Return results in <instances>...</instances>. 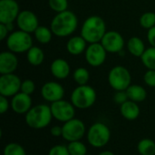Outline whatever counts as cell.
Listing matches in <instances>:
<instances>
[{
  "label": "cell",
  "mask_w": 155,
  "mask_h": 155,
  "mask_svg": "<svg viewBox=\"0 0 155 155\" xmlns=\"http://www.w3.org/2000/svg\"><path fill=\"white\" fill-rule=\"evenodd\" d=\"M78 27L77 16L71 10H65L56 13L51 21L50 28L53 34L58 37H66L71 36Z\"/></svg>",
  "instance_id": "1"
},
{
  "label": "cell",
  "mask_w": 155,
  "mask_h": 155,
  "mask_svg": "<svg viewBox=\"0 0 155 155\" xmlns=\"http://www.w3.org/2000/svg\"><path fill=\"white\" fill-rule=\"evenodd\" d=\"M106 31L104 20L97 15L88 16L81 26V36L88 44L101 42Z\"/></svg>",
  "instance_id": "2"
},
{
  "label": "cell",
  "mask_w": 155,
  "mask_h": 155,
  "mask_svg": "<svg viewBox=\"0 0 155 155\" xmlns=\"http://www.w3.org/2000/svg\"><path fill=\"white\" fill-rule=\"evenodd\" d=\"M25 115V121L27 126L35 130L47 127L53 119L51 107L46 104H38L33 106Z\"/></svg>",
  "instance_id": "3"
},
{
  "label": "cell",
  "mask_w": 155,
  "mask_h": 155,
  "mask_svg": "<svg viewBox=\"0 0 155 155\" xmlns=\"http://www.w3.org/2000/svg\"><path fill=\"white\" fill-rule=\"evenodd\" d=\"M96 98V91L92 86L78 85L71 94V102L76 109L86 110L95 103Z\"/></svg>",
  "instance_id": "4"
},
{
  "label": "cell",
  "mask_w": 155,
  "mask_h": 155,
  "mask_svg": "<svg viewBox=\"0 0 155 155\" xmlns=\"http://www.w3.org/2000/svg\"><path fill=\"white\" fill-rule=\"evenodd\" d=\"M5 44L8 50L15 54H21L26 53L34 46V41L30 33L18 29L8 35Z\"/></svg>",
  "instance_id": "5"
},
{
  "label": "cell",
  "mask_w": 155,
  "mask_h": 155,
  "mask_svg": "<svg viewBox=\"0 0 155 155\" xmlns=\"http://www.w3.org/2000/svg\"><path fill=\"white\" fill-rule=\"evenodd\" d=\"M111 139L109 127L103 122L94 123L87 132V141L94 148H102L107 145Z\"/></svg>",
  "instance_id": "6"
},
{
  "label": "cell",
  "mask_w": 155,
  "mask_h": 155,
  "mask_svg": "<svg viewBox=\"0 0 155 155\" xmlns=\"http://www.w3.org/2000/svg\"><path fill=\"white\" fill-rule=\"evenodd\" d=\"M108 82L113 90H126L132 83V76L128 69L118 65L111 69L108 73Z\"/></svg>",
  "instance_id": "7"
},
{
  "label": "cell",
  "mask_w": 155,
  "mask_h": 155,
  "mask_svg": "<svg viewBox=\"0 0 155 155\" xmlns=\"http://www.w3.org/2000/svg\"><path fill=\"white\" fill-rule=\"evenodd\" d=\"M63 127V139L67 142L80 141L85 134L86 128L83 121L74 118L68 122H64Z\"/></svg>",
  "instance_id": "8"
},
{
  "label": "cell",
  "mask_w": 155,
  "mask_h": 155,
  "mask_svg": "<svg viewBox=\"0 0 155 155\" xmlns=\"http://www.w3.org/2000/svg\"><path fill=\"white\" fill-rule=\"evenodd\" d=\"M50 107L53 118H54L58 122H65L74 118L75 107L71 101L60 100L51 103Z\"/></svg>",
  "instance_id": "9"
},
{
  "label": "cell",
  "mask_w": 155,
  "mask_h": 155,
  "mask_svg": "<svg viewBox=\"0 0 155 155\" xmlns=\"http://www.w3.org/2000/svg\"><path fill=\"white\" fill-rule=\"evenodd\" d=\"M22 80L15 73L0 76V95L12 98L21 90Z\"/></svg>",
  "instance_id": "10"
},
{
  "label": "cell",
  "mask_w": 155,
  "mask_h": 155,
  "mask_svg": "<svg viewBox=\"0 0 155 155\" xmlns=\"http://www.w3.org/2000/svg\"><path fill=\"white\" fill-rule=\"evenodd\" d=\"M107 53L108 52L105 50L101 42L92 43L88 44L87 48L84 52V57L88 65H90L91 67L98 68L104 63Z\"/></svg>",
  "instance_id": "11"
},
{
  "label": "cell",
  "mask_w": 155,
  "mask_h": 155,
  "mask_svg": "<svg viewBox=\"0 0 155 155\" xmlns=\"http://www.w3.org/2000/svg\"><path fill=\"white\" fill-rule=\"evenodd\" d=\"M101 44L108 53L115 54L123 52L125 42L124 37L119 32L115 30H109L106 31L101 41Z\"/></svg>",
  "instance_id": "12"
},
{
  "label": "cell",
  "mask_w": 155,
  "mask_h": 155,
  "mask_svg": "<svg viewBox=\"0 0 155 155\" xmlns=\"http://www.w3.org/2000/svg\"><path fill=\"white\" fill-rule=\"evenodd\" d=\"M19 13V5L15 0H0V23H14Z\"/></svg>",
  "instance_id": "13"
},
{
  "label": "cell",
  "mask_w": 155,
  "mask_h": 155,
  "mask_svg": "<svg viewBox=\"0 0 155 155\" xmlns=\"http://www.w3.org/2000/svg\"><path fill=\"white\" fill-rule=\"evenodd\" d=\"M40 93L45 100L53 103L64 99V89L59 82L47 81L42 86Z\"/></svg>",
  "instance_id": "14"
},
{
  "label": "cell",
  "mask_w": 155,
  "mask_h": 155,
  "mask_svg": "<svg viewBox=\"0 0 155 155\" xmlns=\"http://www.w3.org/2000/svg\"><path fill=\"white\" fill-rule=\"evenodd\" d=\"M17 27L27 33H34L35 29L39 26V21L37 16L30 10L20 11L16 20Z\"/></svg>",
  "instance_id": "15"
},
{
  "label": "cell",
  "mask_w": 155,
  "mask_h": 155,
  "mask_svg": "<svg viewBox=\"0 0 155 155\" xmlns=\"http://www.w3.org/2000/svg\"><path fill=\"white\" fill-rule=\"evenodd\" d=\"M32 103L33 101L31 95L25 94L22 91L13 96L10 101L11 109L16 114H26L33 107Z\"/></svg>",
  "instance_id": "16"
},
{
  "label": "cell",
  "mask_w": 155,
  "mask_h": 155,
  "mask_svg": "<svg viewBox=\"0 0 155 155\" xmlns=\"http://www.w3.org/2000/svg\"><path fill=\"white\" fill-rule=\"evenodd\" d=\"M18 67V58L16 54L7 50L0 53V74L15 73Z\"/></svg>",
  "instance_id": "17"
},
{
  "label": "cell",
  "mask_w": 155,
  "mask_h": 155,
  "mask_svg": "<svg viewBox=\"0 0 155 155\" xmlns=\"http://www.w3.org/2000/svg\"><path fill=\"white\" fill-rule=\"evenodd\" d=\"M50 71L52 75L57 79H64L68 78L71 73V68L69 63L64 58H55L50 66Z\"/></svg>",
  "instance_id": "18"
},
{
  "label": "cell",
  "mask_w": 155,
  "mask_h": 155,
  "mask_svg": "<svg viewBox=\"0 0 155 155\" xmlns=\"http://www.w3.org/2000/svg\"><path fill=\"white\" fill-rule=\"evenodd\" d=\"M87 46H88L87 41L81 35L74 36L68 39L66 43V49L70 55L79 56L85 52Z\"/></svg>",
  "instance_id": "19"
},
{
  "label": "cell",
  "mask_w": 155,
  "mask_h": 155,
  "mask_svg": "<svg viewBox=\"0 0 155 155\" xmlns=\"http://www.w3.org/2000/svg\"><path fill=\"white\" fill-rule=\"evenodd\" d=\"M140 107L137 102L128 100L120 105V113L127 121H134L140 115Z\"/></svg>",
  "instance_id": "20"
},
{
  "label": "cell",
  "mask_w": 155,
  "mask_h": 155,
  "mask_svg": "<svg viewBox=\"0 0 155 155\" xmlns=\"http://www.w3.org/2000/svg\"><path fill=\"white\" fill-rule=\"evenodd\" d=\"M126 46L130 54L136 58H141L146 49L143 40L138 37H132L129 38Z\"/></svg>",
  "instance_id": "21"
},
{
  "label": "cell",
  "mask_w": 155,
  "mask_h": 155,
  "mask_svg": "<svg viewBox=\"0 0 155 155\" xmlns=\"http://www.w3.org/2000/svg\"><path fill=\"white\" fill-rule=\"evenodd\" d=\"M126 92H127L129 100H131L134 102H137V103L143 102L147 98V91L141 85H137V84L132 85L131 84L129 86V88L126 90Z\"/></svg>",
  "instance_id": "22"
},
{
  "label": "cell",
  "mask_w": 155,
  "mask_h": 155,
  "mask_svg": "<svg viewBox=\"0 0 155 155\" xmlns=\"http://www.w3.org/2000/svg\"><path fill=\"white\" fill-rule=\"evenodd\" d=\"M26 59L27 62L34 67L40 66L45 60V52L41 48L33 46L26 52Z\"/></svg>",
  "instance_id": "23"
},
{
  "label": "cell",
  "mask_w": 155,
  "mask_h": 155,
  "mask_svg": "<svg viewBox=\"0 0 155 155\" xmlns=\"http://www.w3.org/2000/svg\"><path fill=\"white\" fill-rule=\"evenodd\" d=\"M53 32L50 27H47L45 26H39L35 31L34 32V36L35 40L40 44H48L51 42L53 37Z\"/></svg>",
  "instance_id": "24"
},
{
  "label": "cell",
  "mask_w": 155,
  "mask_h": 155,
  "mask_svg": "<svg viewBox=\"0 0 155 155\" xmlns=\"http://www.w3.org/2000/svg\"><path fill=\"white\" fill-rule=\"evenodd\" d=\"M142 63L147 69L155 70V48L150 47L145 49L141 57Z\"/></svg>",
  "instance_id": "25"
},
{
  "label": "cell",
  "mask_w": 155,
  "mask_h": 155,
  "mask_svg": "<svg viewBox=\"0 0 155 155\" xmlns=\"http://www.w3.org/2000/svg\"><path fill=\"white\" fill-rule=\"evenodd\" d=\"M140 155H155V142L151 139H143L137 145Z\"/></svg>",
  "instance_id": "26"
},
{
  "label": "cell",
  "mask_w": 155,
  "mask_h": 155,
  "mask_svg": "<svg viewBox=\"0 0 155 155\" xmlns=\"http://www.w3.org/2000/svg\"><path fill=\"white\" fill-rule=\"evenodd\" d=\"M73 78L77 85H86L90 79V73L85 68H77L73 73Z\"/></svg>",
  "instance_id": "27"
},
{
  "label": "cell",
  "mask_w": 155,
  "mask_h": 155,
  "mask_svg": "<svg viewBox=\"0 0 155 155\" xmlns=\"http://www.w3.org/2000/svg\"><path fill=\"white\" fill-rule=\"evenodd\" d=\"M68 151L70 155H86L87 154V148L84 143L81 141H74L70 142L67 145Z\"/></svg>",
  "instance_id": "28"
},
{
  "label": "cell",
  "mask_w": 155,
  "mask_h": 155,
  "mask_svg": "<svg viewBox=\"0 0 155 155\" xmlns=\"http://www.w3.org/2000/svg\"><path fill=\"white\" fill-rule=\"evenodd\" d=\"M3 155H26L22 145L16 143H10L4 148Z\"/></svg>",
  "instance_id": "29"
},
{
  "label": "cell",
  "mask_w": 155,
  "mask_h": 155,
  "mask_svg": "<svg viewBox=\"0 0 155 155\" xmlns=\"http://www.w3.org/2000/svg\"><path fill=\"white\" fill-rule=\"evenodd\" d=\"M140 25L144 29H150L155 26L154 12H145L140 17Z\"/></svg>",
  "instance_id": "30"
},
{
  "label": "cell",
  "mask_w": 155,
  "mask_h": 155,
  "mask_svg": "<svg viewBox=\"0 0 155 155\" xmlns=\"http://www.w3.org/2000/svg\"><path fill=\"white\" fill-rule=\"evenodd\" d=\"M49 7L55 13H60L68 9V0H48Z\"/></svg>",
  "instance_id": "31"
},
{
  "label": "cell",
  "mask_w": 155,
  "mask_h": 155,
  "mask_svg": "<svg viewBox=\"0 0 155 155\" xmlns=\"http://www.w3.org/2000/svg\"><path fill=\"white\" fill-rule=\"evenodd\" d=\"M35 90V84L34 82V80L32 79H25L22 81V84H21V90L22 92L25 93V94H28V95H32Z\"/></svg>",
  "instance_id": "32"
},
{
  "label": "cell",
  "mask_w": 155,
  "mask_h": 155,
  "mask_svg": "<svg viewBox=\"0 0 155 155\" xmlns=\"http://www.w3.org/2000/svg\"><path fill=\"white\" fill-rule=\"evenodd\" d=\"M144 83L151 88H155V70L154 69H147V71L143 75Z\"/></svg>",
  "instance_id": "33"
},
{
  "label": "cell",
  "mask_w": 155,
  "mask_h": 155,
  "mask_svg": "<svg viewBox=\"0 0 155 155\" xmlns=\"http://www.w3.org/2000/svg\"><path fill=\"white\" fill-rule=\"evenodd\" d=\"M48 155H70L67 146L55 145L49 150Z\"/></svg>",
  "instance_id": "34"
},
{
  "label": "cell",
  "mask_w": 155,
  "mask_h": 155,
  "mask_svg": "<svg viewBox=\"0 0 155 155\" xmlns=\"http://www.w3.org/2000/svg\"><path fill=\"white\" fill-rule=\"evenodd\" d=\"M128 100H129V98H128L126 90H117V91H115V93L114 95V101L119 105H122Z\"/></svg>",
  "instance_id": "35"
},
{
  "label": "cell",
  "mask_w": 155,
  "mask_h": 155,
  "mask_svg": "<svg viewBox=\"0 0 155 155\" xmlns=\"http://www.w3.org/2000/svg\"><path fill=\"white\" fill-rule=\"evenodd\" d=\"M9 108H11V104L8 100V98L0 95V113L5 114Z\"/></svg>",
  "instance_id": "36"
},
{
  "label": "cell",
  "mask_w": 155,
  "mask_h": 155,
  "mask_svg": "<svg viewBox=\"0 0 155 155\" xmlns=\"http://www.w3.org/2000/svg\"><path fill=\"white\" fill-rule=\"evenodd\" d=\"M147 40L151 47L155 48V26L147 30Z\"/></svg>",
  "instance_id": "37"
},
{
  "label": "cell",
  "mask_w": 155,
  "mask_h": 155,
  "mask_svg": "<svg viewBox=\"0 0 155 155\" xmlns=\"http://www.w3.org/2000/svg\"><path fill=\"white\" fill-rule=\"evenodd\" d=\"M9 35V29L5 24L0 23V40H5Z\"/></svg>",
  "instance_id": "38"
},
{
  "label": "cell",
  "mask_w": 155,
  "mask_h": 155,
  "mask_svg": "<svg viewBox=\"0 0 155 155\" xmlns=\"http://www.w3.org/2000/svg\"><path fill=\"white\" fill-rule=\"evenodd\" d=\"M51 134L54 137H62L63 135V127L61 126H54L50 130Z\"/></svg>",
  "instance_id": "39"
},
{
  "label": "cell",
  "mask_w": 155,
  "mask_h": 155,
  "mask_svg": "<svg viewBox=\"0 0 155 155\" xmlns=\"http://www.w3.org/2000/svg\"><path fill=\"white\" fill-rule=\"evenodd\" d=\"M98 155H115L113 152H110V151H104V152H102L100 153Z\"/></svg>",
  "instance_id": "40"
},
{
  "label": "cell",
  "mask_w": 155,
  "mask_h": 155,
  "mask_svg": "<svg viewBox=\"0 0 155 155\" xmlns=\"http://www.w3.org/2000/svg\"><path fill=\"white\" fill-rule=\"evenodd\" d=\"M86 155H92V154H86Z\"/></svg>",
  "instance_id": "41"
},
{
  "label": "cell",
  "mask_w": 155,
  "mask_h": 155,
  "mask_svg": "<svg viewBox=\"0 0 155 155\" xmlns=\"http://www.w3.org/2000/svg\"><path fill=\"white\" fill-rule=\"evenodd\" d=\"M29 155H35V154H29Z\"/></svg>",
  "instance_id": "42"
}]
</instances>
